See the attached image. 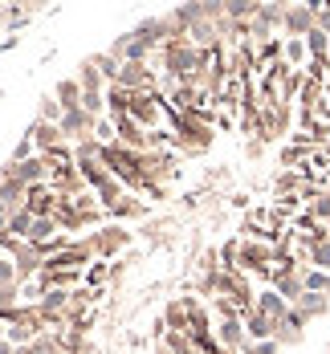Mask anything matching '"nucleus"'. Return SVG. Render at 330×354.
<instances>
[{
    "instance_id": "bb28decb",
    "label": "nucleus",
    "mask_w": 330,
    "mask_h": 354,
    "mask_svg": "<svg viewBox=\"0 0 330 354\" xmlns=\"http://www.w3.org/2000/svg\"><path fill=\"white\" fill-rule=\"evenodd\" d=\"M261 151H265V142H261V139H249V142H245V155H249V159H261Z\"/></svg>"
},
{
    "instance_id": "f257e3e1",
    "label": "nucleus",
    "mask_w": 330,
    "mask_h": 354,
    "mask_svg": "<svg viewBox=\"0 0 330 354\" xmlns=\"http://www.w3.org/2000/svg\"><path fill=\"white\" fill-rule=\"evenodd\" d=\"M86 241H90V248H94L98 261H110L114 252H122V248L135 245V232H131L127 224H102V228L86 232Z\"/></svg>"
},
{
    "instance_id": "2eb2a0df",
    "label": "nucleus",
    "mask_w": 330,
    "mask_h": 354,
    "mask_svg": "<svg viewBox=\"0 0 330 354\" xmlns=\"http://www.w3.org/2000/svg\"><path fill=\"white\" fill-rule=\"evenodd\" d=\"M286 8H290V4H277V0H261V8H257V21H265L273 33H282V25H286Z\"/></svg>"
},
{
    "instance_id": "6ab92c4d",
    "label": "nucleus",
    "mask_w": 330,
    "mask_h": 354,
    "mask_svg": "<svg viewBox=\"0 0 330 354\" xmlns=\"http://www.w3.org/2000/svg\"><path fill=\"white\" fill-rule=\"evenodd\" d=\"M220 269H224V273H237V269H241V236H228V241L220 245Z\"/></svg>"
},
{
    "instance_id": "39448f33",
    "label": "nucleus",
    "mask_w": 330,
    "mask_h": 354,
    "mask_svg": "<svg viewBox=\"0 0 330 354\" xmlns=\"http://www.w3.org/2000/svg\"><path fill=\"white\" fill-rule=\"evenodd\" d=\"M94 122H98V118H90L86 110H66V118H62V139L70 142V147L94 139Z\"/></svg>"
},
{
    "instance_id": "cd10ccee",
    "label": "nucleus",
    "mask_w": 330,
    "mask_h": 354,
    "mask_svg": "<svg viewBox=\"0 0 330 354\" xmlns=\"http://www.w3.org/2000/svg\"><path fill=\"white\" fill-rule=\"evenodd\" d=\"M327 98H330V77H327Z\"/></svg>"
},
{
    "instance_id": "7ed1b4c3",
    "label": "nucleus",
    "mask_w": 330,
    "mask_h": 354,
    "mask_svg": "<svg viewBox=\"0 0 330 354\" xmlns=\"http://www.w3.org/2000/svg\"><path fill=\"white\" fill-rule=\"evenodd\" d=\"M49 171H53V159L49 155H33L29 163H4V176H12L25 187H37V183H49Z\"/></svg>"
},
{
    "instance_id": "4be33fe9",
    "label": "nucleus",
    "mask_w": 330,
    "mask_h": 354,
    "mask_svg": "<svg viewBox=\"0 0 330 354\" xmlns=\"http://www.w3.org/2000/svg\"><path fill=\"white\" fill-rule=\"evenodd\" d=\"M33 155H37V147H33V135L25 131V135H21V142L12 147V155H8V163H29Z\"/></svg>"
},
{
    "instance_id": "ddd939ff",
    "label": "nucleus",
    "mask_w": 330,
    "mask_h": 354,
    "mask_svg": "<svg viewBox=\"0 0 330 354\" xmlns=\"http://www.w3.org/2000/svg\"><path fill=\"white\" fill-rule=\"evenodd\" d=\"M293 310H297L306 322H314V318H322V314L330 310V297L327 293H302V297L293 301Z\"/></svg>"
},
{
    "instance_id": "f03ea898",
    "label": "nucleus",
    "mask_w": 330,
    "mask_h": 354,
    "mask_svg": "<svg viewBox=\"0 0 330 354\" xmlns=\"http://www.w3.org/2000/svg\"><path fill=\"white\" fill-rule=\"evenodd\" d=\"M273 265H277V248L273 245H265V241H241V273H257V277L269 281Z\"/></svg>"
},
{
    "instance_id": "0eeeda50",
    "label": "nucleus",
    "mask_w": 330,
    "mask_h": 354,
    "mask_svg": "<svg viewBox=\"0 0 330 354\" xmlns=\"http://www.w3.org/2000/svg\"><path fill=\"white\" fill-rule=\"evenodd\" d=\"M0 204H4L8 212H21V208L29 204V187H25V183H17L12 176H4V171H0Z\"/></svg>"
},
{
    "instance_id": "dca6fc26",
    "label": "nucleus",
    "mask_w": 330,
    "mask_h": 354,
    "mask_svg": "<svg viewBox=\"0 0 330 354\" xmlns=\"http://www.w3.org/2000/svg\"><path fill=\"white\" fill-rule=\"evenodd\" d=\"M110 277H114V265H110V261H94V265H90V269H86V289H90V293H102V285H110Z\"/></svg>"
},
{
    "instance_id": "a211bd4d",
    "label": "nucleus",
    "mask_w": 330,
    "mask_h": 354,
    "mask_svg": "<svg viewBox=\"0 0 330 354\" xmlns=\"http://www.w3.org/2000/svg\"><path fill=\"white\" fill-rule=\"evenodd\" d=\"M286 66H290V70H306V66H310L306 37H286Z\"/></svg>"
},
{
    "instance_id": "423d86ee",
    "label": "nucleus",
    "mask_w": 330,
    "mask_h": 354,
    "mask_svg": "<svg viewBox=\"0 0 330 354\" xmlns=\"http://www.w3.org/2000/svg\"><path fill=\"white\" fill-rule=\"evenodd\" d=\"M29 135H33L37 155H53L57 147H66V139H62V127H49V122H33V127H29Z\"/></svg>"
},
{
    "instance_id": "a878e982",
    "label": "nucleus",
    "mask_w": 330,
    "mask_h": 354,
    "mask_svg": "<svg viewBox=\"0 0 330 354\" xmlns=\"http://www.w3.org/2000/svg\"><path fill=\"white\" fill-rule=\"evenodd\" d=\"M310 4H314V0H310ZM314 12H318V29L330 33V0H322V8H314Z\"/></svg>"
},
{
    "instance_id": "b1692460",
    "label": "nucleus",
    "mask_w": 330,
    "mask_h": 354,
    "mask_svg": "<svg viewBox=\"0 0 330 354\" xmlns=\"http://www.w3.org/2000/svg\"><path fill=\"white\" fill-rule=\"evenodd\" d=\"M8 285H21V277H17L12 257H8V252H0V289H8Z\"/></svg>"
},
{
    "instance_id": "aec40b11",
    "label": "nucleus",
    "mask_w": 330,
    "mask_h": 354,
    "mask_svg": "<svg viewBox=\"0 0 330 354\" xmlns=\"http://www.w3.org/2000/svg\"><path fill=\"white\" fill-rule=\"evenodd\" d=\"M62 118H66V106L53 98V94H45L41 98V110H37V122H49V127H62Z\"/></svg>"
},
{
    "instance_id": "1a4fd4ad",
    "label": "nucleus",
    "mask_w": 330,
    "mask_h": 354,
    "mask_svg": "<svg viewBox=\"0 0 330 354\" xmlns=\"http://www.w3.org/2000/svg\"><path fill=\"white\" fill-rule=\"evenodd\" d=\"M245 334H249V342H269V338H277V322L265 318L261 310H249L245 314Z\"/></svg>"
},
{
    "instance_id": "20e7f679",
    "label": "nucleus",
    "mask_w": 330,
    "mask_h": 354,
    "mask_svg": "<svg viewBox=\"0 0 330 354\" xmlns=\"http://www.w3.org/2000/svg\"><path fill=\"white\" fill-rule=\"evenodd\" d=\"M314 25H318V12H314V4L306 0V4H290V8H286V25H282V33L286 37H310L314 33Z\"/></svg>"
},
{
    "instance_id": "6e6552de",
    "label": "nucleus",
    "mask_w": 330,
    "mask_h": 354,
    "mask_svg": "<svg viewBox=\"0 0 330 354\" xmlns=\"http://www.w3.org/2000/svg\"><path fill=\"white\" fill-rule=\"evenodd\" d=\"M306 326H310V322H306V318H302V314L290 306V314L277 322V342H282V346H297V342L306 338Z\"/></svg>"
},
{
    "instance_id": "9d476101",
    "label": "nucleus",
    "mask_w": 330,
    "mask_h": 354,
    "mask_svg": "<svg viewBox=\"0 0 330 354\" xmlns=\"http://www.w3.org/2000/svg\"><path fill=\"white\" fill-rule=\"evenodd\" d=\"M253 310H261L265 318H273V322H282L286 314H290V301H286V297L269 285V289H261V293H257V306H253Z\"/></svg>"
},
{
    "instance_id": "5701e85b",
    "label": "nucleus",
    "mask_w": 330,
    "mask_h": 354,
    "mask_svg": "<svg viewBox=\"0 0 330 354\" xmlns=\"http://www.w3.org/2000/svg\"><path fill=\"white\" fill-rule=\"evenodd\" d=\"M310 269H322V273H330V241L310 245Z\"/></svg>"
},
{
    "instance_id": "9b49d317",
    "label": "nucleus",
    "mask_w": 330,
    "mask_h": 354,
    "mask_svg": "<svg viewBox=\"0 0 330 354\" xmlns=\"http://www.w3.org/2000/svg\"><path fill=\"white\" fill-rule=\"evenodd\" d=\"M53 98L62 102L66 110H82V98H86V90H82V82L77 77H62L57 86H53Z\"/></svg>"
},
{
    "instance_id": "4468645a",
    "label": "nucleus",
    "mask_w": 330,
    "mask_h": 354,
    "mask_svg": "<svg viewBox=\"0 0 330 354\" xmlns=\"http://www.w3.org/2000/svg\"><path fill=\"white\" fill-rule=\"evenodd\" d=\"M77 82H82V90H86V94H107V90H110L107 77H102L98 66H94V57H86V62L77 66Z\"/></svg>"
},
{
    "instance_id": "c85d7f7f",
    "label": "nucleus",
    "mask_w": 330,
    "mask_h": 354,
    "mask_svg": "<svg viewBox=\"0 0 330 354\" xmlns=\"http://www.w3.org/2000/svg\"><path fill=\"white\" fill-rule=\"evenodd\" d=\"M0 212H8V208H4V204H0Z\"/></svg>"
},
{
    "instance_id": "f8f14e48",
    "label": "nucleus",
    "mask_w": 330,
    "mask_h": 354,
    "mask_svg": "<svg viewBox=\"0 0 330 354\" xmlns=\"http://www.w3.org/2000/svg\"><path fill=\"white\" fill-rule=\"evenodd\" d=\"M163 326H167L172 334H187V338H192V322H187V310H183L180 297H172V301L163 306Z\"/></svg>"
},
{
    "instance_id": "412c9836",
    "label": "nucleus",
    "mask_w": 330,
    "mask_h": 354,
    "mask_svg": "<svg viewBox=\"0 0 330 354\" xmlns=\"http://www.w3.org/2000/svg\"><path fill=\"white\" fill-rule=\"evenodd\" d=\"M94 66H98V73L107 77V86H118V73H122V62H118L114 53H94Z\"/></svg>"
},
{
    "instance_id": "393cba45",
    "label": "nucleus",
    "mask_w": 330,
    "mask_h": 354,
    "mask_svg": "<svg viewBox=\"0 0 330 354\" xmlns=\"http://www.w3.org/2000/svg\"><path fill=\"white\" fill-rule=\"evenodd\" d=\"M82 110H86L90 118H107V94H86V98H82Z\"/></svg>"
},
{
    "instance_id": "f3484780",
    "label": "nucleus",
    "mask_w": 330,
    "mask_h": 354,
    "mask_svg": "<svg viewBox=\"0 0 330 354\" xmlns=\"http://www.w3.org/2000/svg\"><path fill=\"white\" fill-rule=\"evenodd\" d=\"M302 187H306L302 171H277L273 176V196H302Z\"/></svg>"
}]
</instances>
